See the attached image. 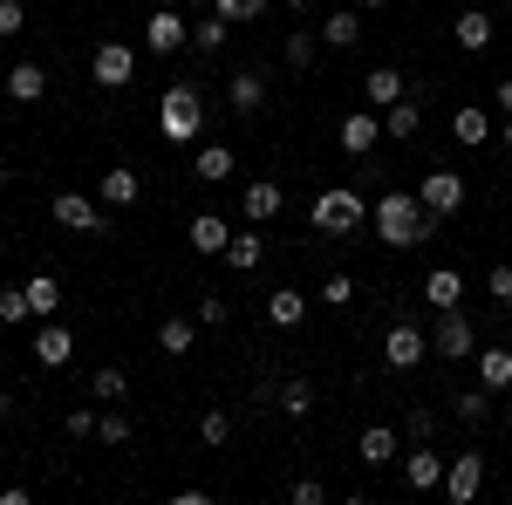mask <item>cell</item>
I'll list each match as a JSON object with an SVG mask.
<instances>
[{"instance_id":"cell-30","label":"cell","mask_w":512,"mask_h":505,"mask_svg":"<svg viewBox=\"0 0 512 505\" xmlns=\"http://www.w3.org/2000/svg\"><path fill=\"white\" fill-rule=\"evenodd\" d=\"M219 260H226V267H233V273H253V267H260V260H267V239H260V233H239L233 246L219 253Z\"/></svg>"},{"instance_id":"cell-34","label":"cell","mask_w":512,"mask_h":505,"mask_svg":"<svg viewBox=\"0 0 512 505\" xmlns=\"http://www.w3.org/2000/svg\"><path fill=\"white\" fill-rule=\"evenodd\" d=\"M89 396H96V403H123V396H130V376H123V369H96V376H89Z\"/></svg>"},{"instance_id":"cell-36","label":"cell","mask_w":512,"mask_h":505,"mask_svg":"<svg viewBox=\"0 0 512 505\" xmlns=\"http://www.w3.org/2000/svg\"><path fill=\"white\" fill-rule=\"evenodd\" d=\"M451 410H458L465 424H485V417H492V389H485V383H478V389H458V403H451Z\"/></svg>"},{"instance_id":"cell-55","label":"cell","mask_w":512,"mask_h":505,"mask_svg":"<svg viewBox=\"0 0 512 505\" xmlns=\"http://www.w3.org/2000/svg\"><path fill=\"white\" fill-rule=\"evenodd\" d=\"M506 21H512V0H506Z\"/></svg>"},{"instance_id":"cell-24","label":"cell","mask_w":512,"mask_h":505,"mask_svg":"<svg viewBox=\"0 0 512 505\" xmlns=\"http://www.w3.org/2000/svg\"><path fill=\"white\" fill-rule=\"evenodd\" d=\"M137 192H144V185H137L130 164H110V171L96 178V198H103V205H137Z\"/></svg>"},{"instance_id":"cell-40","label":"cell","mask_w":512,"mask_h":505,"mask_svg":"<svg viewBox=\"0 0 512 505\" xmlns=\"http://www.w3.org/2000/svg\"><path fill=\"white\" fill-rule=\"evenodd\" d=\"M96 437H103V444H130V417H123V410H103V417H96Z\"/></svg>"},{"instance_id":"cell-21","label":"cell","mask_w":512,"mask_h":505,"mask_svg":"<svg viewBox=\"0 0 512 505\" xmlns=\"http://www.w3.org/2000/svg\"><path fill=\"white\" fill-rule=\"evenodd\" d=\"M492 28H499V14L465 7V14H458V48H465V55H485V48H492Z\"/></svg>"},{"instance_id":"cell-13","label":"cell","mask_w":512,"mask_h":505,"mask_svg":"<svg viewBox=\"0 0 512 505\" xmlns=\"http://www.w3.org/2000/svg\"><path fill=\"white\" fill-rule=\"evenodd\" d=\"M226 103H233V117H260V110H267V76H260V69H239V76L226 82Z\"/></svg>"},{"instance_id":"cell-47","label":"cell","mask_w":512,"mask_h":505,"mask_svg":"<svg viewBox=\"0 0 512 505\" xmlns=\"http://www.w3.org/2000/svg\"><path fill=\"white\" fill-rule=\"evenodd\" d=\"M431 430H437L431 410H410V437H417V444H431Z\"/></svg>"},{"instance_id":"cell-32","label":"cell","mask_w":512,"mask_h":505,"mask_svg":"<svg viewBox=\"0 0 512 505\" xmlns=\"http://www.w3.org/2000/svg\"><path fill=\"white\" fill-rule=\"evenodd\" d=\"M355 41H362V21H355L349 7H342V14H328V21H321V48H355Z\"/></svg>"},{"instance_id":"cell-46","label":"cell","mask_w":512,"mask_h":505,"mask_svg":"<svg viewBox=\"0 0 512 505\" xmlns=\"http://www.w3.org/2000/svg\"><path fill=\"white\" fill-rule=\"evenodd\" d=\"M485 287H492V294L512 308V267H492V273H485Z\"/></svg>"},{"instance_id":"cell-28","label":"cell","mask_w":512,"mask_h":505,"mask_svg":"<svg viewBox=\"0 0 512 505\" xmlns=\"http://www.w3.org/2000/svg\"><path fill=\"white\" fill-rule=\"evenodd\" d=\"M280 55H287V69H294V76H308V69H315V55H321V35L294 28V35L280 41Z\"/></svg>"},{"instance_id":"cell-16","label":"cell","mask_w":512,"mask_h":505,"mask_svg":"<svg viewBox=\"0 0 512 505\" xmlns=\"http://www.w3.org/2000/svg\"><path fill=\"white\" fill-rule=\"evenodd\" d=\"M185 246H192V253H226V246H233V226H226L219 212H198L192 226H185Z\"/></svg>"},{"instance_id":"cell-52","label":"cell","mask_w":512,"mask_h":505,"mask_svg":"<svg viewBox=\"0 0 512 505\" xmlns=\"http://www.w3.org/2000/svg\"><path fill=\"white\" fill-rule=\"evenodd\" d=\"M362 7H390V0H362Z\"/></svg>"},{"instance_id":"cell-54","label":"cell","mask_w":512,"mask_h":505,"mask_svg":"<svg viewBox=\"0 0 512 505\" xmlns=\"http://www.w3.org/2000/svg\"><path fill=\"white\" fill-rule=\"evenodd\" d=\"M506 424H512V403H506Z\"/></svg>"},{"instance_id":"cell-1","label":"cell","mask_w":512,"mask_h":505,"mask_svg":"<svg viewBox=\"0 0 512 505\" xmlns=\"http://www.w3.org/2000/svg\"><path fill=\"white\" fill-rule=\"evenodd\" d=\"M369 226H376L383 246L410 253V246H431V239H437V212H424V198L396 185V192H383L376 205H369Z\"/></svg>"},{"instance_id":"cell-20","label":"cell","mask_w":512,"mask_h":505,"mask_svg":"<svg viewBox=\"0 0 512 505\" xmlns=\"http://www.w3.org/2000/svg\"><path fill=\"white\" fill-rule=\"evenodd\" d=\"M472 362H478V383L492 389V396H512V342L506 349H478Z\"/></svg>"},{"instance_id":"cell-14","label":"cell","mask_w":512,"mask_h":505,"mask_svg":"<svg viewBox=\"0 0 512 505\" xmlns=\"http://www.w3.org/2000/svg\"><path fill=\"white\" fill-rule=\"evenodd\" d=\"M280 205H287V192H280L274 178H253V185H239V212H246L253 226H267Z\"/></svg>"},{"instance_id":"cell-2","label":"cell","mask_w":512,"mask_h":505,"mask_svg":"<svg viewBox=\"0 0 512 505\" xmlns=\"http://www.w3.org/2000/svg\"><path fill=\"white\" fill-rule=\"evenodd\" d=\"M158 137L164 144H198V137H205V96H198L192 82H171V89H164Z\"/></svg>"},{"instance_id":"cell-39","label":"cell","mask_w":512,"mask_h":505,"mask_svg":"<svg viewBox=\"0 0 512 505\" xmlns=\"http://www.w3.org/2000/svg\"><path fill=\"white\" fill-rule=\"evenodd\" d=\"M315 301H321V308H349V301H355V280H349V273H328Z\"/></svg>"},{"instance_id":"cell-43","label":"cell","mask_w":512,"mask_h":505,"mask_svg":"<svg viewBox=\"0 0 512 505\" xmlns=\"http://www.w3.org/2000/svg\"><path fill=\"white\" fill-rule=\"evenodd\" d=\"M226 294H205V301H198V321H205V328H219V321H226Z\"/></svg>"},{"instance_id":"cell-3","label":"cell","mask_w":512,"mask_h":505,"mask_svg":"<svg viewBox=\"0 0 512 505\" xmlns=\"http://www.w3.org/2000/svg\"><path fill=\"white\" fill-rule=\"evenodd\" d=\"M315 226L328 239H349L355 226H369V205H362V192H349V185H328V192L315 198Z\"/></svg>"},{"instance_id":"cell-8","label":"cell","mask_w":512,"mask_h":505,"mask_svg":"<svg viewBox=\"0 0 512 505\" xmlns=\"http://www.w3.org/2000/svg\"><path fill=\"white\" fill-rule=\"evenodd\" d=\"M410 192L424 198V212H437V219H451V212L465 205V178H458V171H424V178H417Z\"/></svg>"},{"instance_id":"cell-18","label":"cell","mask_w":512,"mask_h":505,"mask_svg":"<svg viewBox=\"0 0 512 505\" xmlns=\"http://www.w3.org/2000/svg\"><path fill=\"white\" fill-rule=\"evenodd\" d=\"M396 451H403V437H396L390 424H369L355 437V458H362V465H396Z\"/></svg>"},{"instance_id":"cell-12","label":"cell","mask_w":512,"mask_h":505,"mask_svg":"<svg viewBox=\"0 0 512 505\" xmlns=\"http://www.w3.org/2000/svg\"><path fill=\"white\" fill-rule=\"evenodd\" d=\"M444 465H451L444 451H431V444H417V451L403 458V485H410V492H444Z\"/></svg>"},{"instance_id":"cell-7","label":"cell","mask_w":512,"mask_h":505,"mask_svg":"<svg viewBox=\"0 0 512 505\" xmlns=\"http://www.w3.org/2000/svg\"><path fill=\"white\" fill-rule=\"evenodd\" d=\"M485 492V451H458L451 465H444V499L451 505H472Z\"/></svg>"},{"instance_id":"cell-37","label":"cell","mask_w":512,"mask_h":505,"mask_svg":"<svg viewBox=\"0 0 512 505\" xmlns=\"http://www.w3.org/2000/svg\"><path fill=\"white\" fill-rule=\"evenodd\" d=\"M198 437H205L212 451H226V444H233V417H226V410H205V417H198Z\"/></svg>"},{"instance_id":"cell-4","label":"cell","mask_w":512,"mask_h":505,"mask_svg":"<svg viewBox=\"0 0 512 505\" xmlns=\"http://www.w3.org/2000/svg\"><path fill=\"white\" fill-rule=\"evenodd\" d=\"M431 355H444V362H472V355H478V328H472V314H465V308H444V314H437Z\"/></svg>"},{"instance_id":"cell-33","label":"cell","mask_w":512,"mask_h":505,"mask_svg":"<svg viewBox=\"0 0 512 505\" xmlns=\"http://www.w3.org/2000/svg\"><path fill=\"white\" fill-rule=\"evenodd\" d=\"M451 137H458V144H485V137H492V117H485V110H472V103H465V110H458V117H451Z\"/></svg>"},{"instance_id":"cell-31","label":"cell","mask_w":512,"mask_h":505,"mask_svg":"<svg viewBox=\"0 0 512 505\" xmlns=\"http://www.w3.org/2000/svg\"><path fill=\"white\" fill-rule=\"evenodd\" d=\"M226 35H233V21H226V14L192 21V48H198V55H219V48H226Z\"/></svg>"},{"instance_id":"cell-29","label":"cell","mask_w":512,"mask_h":505,"mask_svg":"<svg viewBox=\"0 0 512 505\" xmlns=\"http://www.w3.org/2000/svg\"><path fill=\"white\" fill-rule=\"evenodd\" d=\"M158 349H164V355H178V362H185V355L198 349V328H192V321H185V314H171V321H164V328H158Z\"/></svg>"},{"instance_id":"cell-27","label":"cell","mask_w":512,"mask_h":505,"mask_svg":"<svg viewBox=\"0 0 512 505\" xmlns=\"http://www.w3.org/2000/svg\"><path fill=\"white\" fill-rule=\"evenodd\" d=\"M362 96H369V110H390V103H403V76L396 69H369L362 76Z\"/></svg>"},{"instance_id":"cell-38","label":"cell","mask_w":512,"mask_h":505,"mask_svg":"<svg viewBox=\"0 0 512 505\" xmlns=\"http://www.w3.org/2000/svg\"><path fill=\"white\" fill-rule=\"evenodd\" d=\"M28 287H0V328H21V321H28Z\"/></svg>"},{"instance_id":"cell-10","label":"cell","mask_w":512,"mask_h":505,"mask_svg":"<svg viewBox=\"0 0 512 505\" xmlns=\"http://www.w3.org/2000/svg\"><path fill=\"white\" fill-rule=\"evenodd\" d=\"M335 144H342L349 157H369L376 144H383V110H349L342 130H335Z\"/></svg>"},{"instance_id":"cell-22","label":"cell","mask_w":512,"mask_h":505,"mask_svg":"<svg viewBox=\"0 0 512 505\" xmlns=\"http://www.w3.org/2000/svg\"><path fill=\"white\" fill-rule=\"evenodd\" d=\"M417 130H424V103H417V96H403V103H390V110H383V137L410 144Z\"/></svg>"},{"instance_id":"cell-49","label":"cell","mask_w":512,"mask_h":505,"mask_svg":"<svg viewBox=\"0 0 512 505\" xmlns=\"http://www.w3.org/2000/svg\"><path fill=\"white\" fill-rule=\"evenodd\" d=\"M7 417H14V396H7V389H0V424H7Z\"/></svg>"},{"instance_id":"cell-5","label":"cell","mask_w":512,"mask_h":505,"mask_svg":"<svg viewBox=\"0 0 512 505\" xmlns=\"http://www.w3.org/2000/svg\"><path fill=\"white\" fill-rule=\"evenodd\" d=\"M48 212H55V226H62V233H89V239H103V233H110V219H103V198L55 192V198H48Z\"/></svg>"},{"instance_id":"cell-11","label":"cell","mask_w":512,"mask_h":505,"mask_svg":"<svg viewBox=\"0 0 512 505\" xmlns=\"http://www.w3.org/2000/svg\"><path fill=\"white\" fill-rule=\"evenodd\" d=\"M424 355H431V335L410 328V321H396L390 335H383V362H390V369H417Z\"/></svg>"},{"instance_id":"cell-48","label":"cell","mask_w":512,"mask_h":505,"mask_svg":"<svg viewBox=\"0 0 512 505\" xmlns=\"http://www.w3.org/2000/svg\"><path fill=\"white\" fill-rule=\"evenodd\" d=\"M492 103H499V110H506V117H512V76L499 82V89H492Z\"/></svg>"},{"instance_id":"cell-6","label":"cell","mask_w":512,"mask_h":505,"mask_svg":"<svg viewBox=\"0 0 512 505\" xmlns=\"http://www.w3.org/2000/svg\"><path fill=\"white\" fill-rule=\"evenodd\" d=\"M89 82H96V89H130V82H137V48H130V41H103V48L89 55Z\"/></svg>"},{"instance_id":"cell-26","label":"cell","mask_w":512,"mask_h":505,"mask_svg":"<svg viewBox=\"0 0 512 505\" xmlns=\"http://www.w3.org/2000/svg\"><path fill=\"white\" fill-rule=\"evenodd\" d=\"M21 287H28V308H35L41 321L62 314V280H55V273H35V280H21Z\"/></svg>"},{"instance_id":"cell-15","label":"cell","mask_w":512,"mask_h":505,"mask_svg":"<svg viewBox=\"0 0 512 505\" xmlns=\"http://www.w3.org/2000/svg\"><path fill=\"white\" fill-rule=\"evenodd\" d=\"M35 362L41 369H69V362H76V335H69L62 321H48V328L35 335Z\"/></svg>"},{"instance_id":"cell-51","label":"cell","mask_w":512,"mask_h":505,"mask_svg":"<svg viewBox=\"0 0 512 505\" xmlns=\"http://www.w3.org/2000/svg\"><path fill=\"white\" fill-rule=\"evenodd\" d=\"M499 137H506V151H512V117H506V130H499Z\"/></svg>"},{"instance_id":"cell-19","label":"cell","mask_w":512,"mask_h":505,"mask_svg":"<svg viewBox=\"0 0 512 505\" xmlns=\"http://www.w3.org/2000/svg\"><path fill=\"white\" fill-rule=\"evenodd\" d=\"M233 171H239V157L226 151V144H198V157H192V178H198V185H226Z\"/></svg>"},{"instance_id":"cell-45","label":"cell","mask_w":512,"mask_h":505,"mask_svg":"<svg viewBox=\"0 0 512 505\" xmlns=\"http://www.w3.org/2000/svg\"><path fill=\"white\" fill-rule=\"evenodd\" d=\"M69 437H76V444H82V437H96V410H69Z\"/></svg>"},{"instance_id":"cell-35","label":"cell","mask_w":512,"mask_h":505,"mask_svg":"<svg viewBox=\"0 0 512 505\" xmlns=\"http://www.w3.org/2000/svg\"><path fill=\"white\" fill-rule=\"evenodd\" d=\"M280 410H287V417H308V410H315V383H308V376L280 383Z\"/></svg>"},{"instance_id":"cell-17","label":"cell","mask_w":512,"mask_h":505,"mask_svg":"<svg viewBox=\"0 0 512 505\" xmlns=\"http://www.w3.org/2000/svg\"><path fill=\"white\" fill-rule=\"evenodd\" d=\"M0 89H7L14 103H41V96H48V69H41V62H14V69L0 76Z\"/></svg>"},{"instance_id":"cell-25","label":"cell","mask_w":512,"mask_h":505,"mask_svg":"<svg viewBox=\"0 0 512 505\" xmlns=\"http://www.w3.org/2000/svg\"><path fill=\"white\" fill-rule=\"evenodd\" d=\"M267 321H274V328H301V321H308V294L274 287V294H267Z\"/></svg>"},{"instance_id":"cell-23","label":"cell","mask_w":512,"mask_h":505,"mask_svg":"<svg viewBox=\"0 0 512 505\" xmlns=\"http://www.w3.org/2000/svg\"><path fill=\"white\" fill-rule=\"evenodd\" d=\"M458 294H465V273H458V267H431V273H424V301H431L437 314L458 308Z\"/></svg>"},{"instance_id":"cell-53","label":"cell","mask_w":512,"mask_h":505,"mask_svg":"<svg viewBox=\"0 0 512 505\" xmlns=\"http://www.w3.org/2000/svg\"><path fill=\"white\" fill-rule=\"evenodd\" d=\"M158 7H185V0H158Z\"/></svg>"},{"instance_id":"cell-9","label":"cell","mask_w":512,"mask_h":505,"mask_svg":"<svg viewBox=\"0 0 512 505\" xmlns=\"http://www.w3.org/2000/svg\"><path fill=\"white\" fill-rule=\"evenodd\" d=\"M192 41V21H185V7H158L151 21H144V48L151 55H178Z\"/></svg>"},{"instance_id":"cell-44","label":"cell","mask_w":512,"mask_h":505,"mask_svg":"<svg viewBox=\"0 0 512 505\" xmlns=\"http://www.w3.org/2000/svg\"><path fill=\"white\" fill-rule=\"evenodd\" d=\"M328 499V485L321 478H294V505H321Z\"/></svg>"},{"instance_id":"cell-50","label":"cell","mask_w":512,"mask_h":505,"mask_svg":"<svg viewBox=\"0 0 512 505\" xmlns=\"http://www.w3.org/2000/svg\"><path fill=\"white\" fill-rule=\"evenodd\" d=\"M308 7H315V0H287V14H308Z\"/></svg>"},{"instance_id":"cell-42","label":"cell","mask_w":512,"mask_h":505,"mask_svg":"<svg viewBox=\"0 0 512 505\" xmlns=\"http://www.w3.org/2000/svg\"><path fill=\"white\" fill-rule=\"evenodd\" d=\"M21 28H28V7L21 0H0V41H14Z\"/></svg>"},{"instance_id":"cell-41","label":"cell","mask_w":512,"mask_h":505,"mask_svg":"<svg viewBox=\"0 0 512 505\" xmlns=\"http://www.w3.org/2000/svg\"><path fill=\"white\" fill-rule=\"evenodd\" d=\"M212 14H226V21H260L267 0H212Z\"/></svg>"}]
</instances>
